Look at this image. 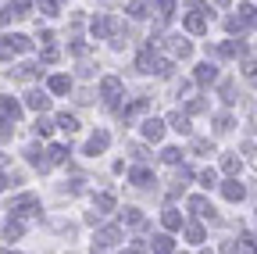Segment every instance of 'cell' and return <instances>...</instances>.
<instances>
[{"mask_svg": "<svg viewBox=\"0 0 257 254\" xmlns=\"http://www.w3.org/2000/svg\"><path fill=\"white\" fill-rule=\"evenodd\" d=\"M100 97H104L107 108L118 104V97H121V79H118V75H107V79L100 82Z\"/></svg>", "mask_w": 257, "mask_h": 254, "instance_id": "obj_1", "label": "cell"}, {"mask_svg": "<svg viewBox=\"0 0 257 254\" xmlns=\"http://www.w3.org/2000/svg\"><path fill=\"white\" fill-rule=\"evenodd\" d=\"M11 211H15V215H36V211H40V197H36V194H22V197L11 204Z\"/></svg>", "mask_w": 257, "mask_h": 254, "instance_id": "obj_2", "label": "cell"}, {"mask_svg": "<svg viewBox=\"0 0 257 254\" xmlns=\"http://www.w3.org/2000/svg\"><path fill=\"white\" fill-rule=\"evenodd\" d=\"M29 15V0H15V4H8L4 11H0V22H18Z\"/></svg>", "mask_w": 257, "mask_h": 254, "instance_id": "obj_3", "label": "cell"}, {"mask_svg": "<svg viewBox=\"0 0 257 254\" xmlns=\"http://www.w3.org/2000/svg\"><path fill=\"white\" fill-rule=\"evenodd\" d=\"M118 240H121V229H118V226H104L100 233H96L93 247H100V250H104V247H111V243H118Z\"/></svg>", "mask_w": 257, "mask_h": 254, "instance_id": "obj_4", "label": "cell"}, {"mask_svg": "<svg viewBox=\"0 0 257 254\" xmlns=\"http://www.w3.org/2000/svg\"><path fill=\"white\" fill-rule=\"evenodd\" d=\"M111 33H118V18H93V36L96 40H104Z\"/></svg>", "mask_w": 257, "mask_h": 254, "instance_id": "obj_5", "label": "cell"}, {"mask_svg": "<svg viewBox=\"0 0 257 254\" xmlns=\"http://www.w3.org/2000/svg\"><path fill=\"white\" fill-rule=\"evenodd\" d=\"M25 104H29L32 111H40V115H43V111L50 108V97H47L43 90H29V93H25Z\"/></svg>", "mask_w": 257, "mask_h": 254, "instance_id": "obj_6", "label": "cell"}, {"mask_svg": "<svg viewBox=\"0 0 257 254\" xmlns=\"http://www.w3.org/2000/svg\"><path fill=\"white\" fill-rule=\"evenodd\" d=\"M165 47H168V54H172V57H189V54H193L189 40H182V36H168V43H165Z\"/></svg>", "mask_w": 257, "mask_h": 254, "instance_id": "obj_7", "label": "cell"}, {"mask_svg": "<svg viewBox=\"0 0 257 254\" xmlns=\"http://www.w3.org/2000/svg\"><path fill=\"white\" fill-rule=\"evenodd\" d=\"M25 157H29V165H36L40 172H47V168L54 165V161H50V157H47L40 147H25Z\"/></svg>", "mask_w": 257, "mask_h": 254, "instance_id": "obj_8", "label": "cell"}, {"mask_svg": "<svg viewBox=\"0 0 257 254\" xmlns=\"http://www.w3.org/2000/svg\"><path fill=\"white\" fill-rule=\"evenodd\" d=\"M0 115L11 118V122H18V118H22V104H18L15 97H0Z\"/></svg>", "mask_w": 257, "mask_h": 254, "instance_id": "obj_9", "label": "cell"}, {"mask_svg": "<svg viewBox=\"0 0 257 254\" xmlns=\"http://www.w3.org/2000/svg\"><path fill=\"white\" fill-rule=\"evenodd\" d=\"M189 211L200 215V218H214V208H211L207 197H189Z\"/></svg>", "mask_w": 257, "mask_h": 254, "instance_id": "obj_10", "label": "cell"}, {"mask_svg": "<svg viewBox=\"0 0 257 254\" xmlns=\"http://www.w3.org/2000/svg\"><path fill=\"white\" fill-rule=\"evenodd\" d=\"M143 136L157 143L161 136H165V122H161V118H147V122H143Z\"/></svg>", "mask_w": 257, "mask_h": 254, "instance_id": "obj_11", "label": "cell"}, {"mask_svg": "<svg viewBox=\"0 0 257 254\" xmlns=\"http://www.w3.org/2000/svg\"><path fill=\"white\" fill-rule=\"evenodd\" d=\"M157 61H161V57H154V50H143V54L136 57V68L147 72V75H154V72H157Z\"/></svg>", "mask_w": 257, "mask_h": 254, "instance_id": "obj_12", "label": "cell"}, {"mask_svg": "<svg viewBox=\"0 0 257 254\" xmlns=\"http://www.w3.org/2000/svg\"><path fill=\"white\" fill-rule=\"evenodd\" d=\"M218 54H221V57H243V54H246V43H243V40H229V43L218 47Z\"/></svg>", "mask_w": 257, "mask_h": 254, "instance_id": "obj_13", "label": "cell"}, {"mask_svg": "<svg viewBox=\"0 0 257 254\" xmlns=\"http://www.w3.org/2000/svg\"><path fill=\"white\" fill-rule=\"evenodd\" d=\"M186 33H193V36H200V33H207V18L193 11V15L186 18Z\"/></svg>", "mask_w": 257, "mask_h": 254, "instance_id": "obj_14", "label": "cell"}, {"mask_svg": "<svg viewBox=\"0 0 257 254\" xmlns=\"http://www.w3.org/2000/svg\"><path fill=\"white\" fill-rule=\"evenodd\" d=\"M107 143H111L107 133H93L89 143H86V154H100V150H107Z\"/></svg>", "mask_w": 257, "mask_h": 254, "instance_id": "obj_15", "label": "cell"}, {"mask_svg": "<svg viewBox=\"0 0 257 254\" xmlns=\"http://www.w3.org/2000/svg\"><path fill=\"white\" fill-rule=\"evenodd\" d=\"M150 247H154L157 254H172V250H175V240H172L168 233H157V236L150 240Z\"/></svg>", "mask_w": 257, "mask_h": 254, "instance_id": "obj_16", "label": "cell"}, {"mask_svg": "<svg viewBox=\"0 0 257 254\" xmlns=\"http://www.w3.org/2000/svg\"><path fill=\"white\" fill-rule=\"evenodd\" d=\"M221 194H225V201H243L246 190H243V183H239V179H229V183L221 186Z\"/></svg>", "mask_w": 257, "mask_h": 254, "instance_id": "obj_17", "label": "cell"}, {"mask_svg": "<svg viewBox=\"0 0 257 254\" xmlns=\"http://www.w3.org/2000/svg\"><path fill=\"white\" fill-rule=\"evenodd\" d=\"M182 233H186V240H189V243H204V226H200V222H186Z\"/></svg>", "mask_w": 257, "mask_h": 254, "instance_id": "obj_18", "label": "cell"}, {"mask_svg": "<svg viewBox=\"0 0 257 254\" xmlns=\"http://www.w3.org/2000/svg\"><path fill=\"white\" fill-rule=\"evenodd\" d=\"M161 222H165V229H182L186 222H182V215L175 211V208H165V215H161Z\"/></svg>", "mask_w": 257, "mask_h": 254, "instance_id": "obj_19", "label": "cell"}, {"mask_svg": "<svg viewBox=\"0 0 257 254\" xmlns=\"http://www.w3.org/2000/svg\"><path fill=\"white\" fill-rule=\"evenodd\" d=\"M22 233H25V222H22L18 215H15V218H8V226H4V236H8V240H18Z\"/></svg>", "mask_w": 257, "mask_h": 254, "instance_id": "obj_20", "label": "cell"}, {"mask_svg": "<svg viewBox=\"0 0 257 254\" xmlns=\"http://www.w3.org/2000/svg\"><path fill=\"white\" fill-rule=\"evenodd\" d=\"M214 79H218V68H214V65H200V68H197V82H200V86H211Z\"/></svg>", "mask_w": 257, "mask_h": 254, "instance_id": "obj_21", "label": "cell"}, {"mask_svg": "<svg viewBox=\"0 0 257 254\" xmlns=\"http://www.w3.org/2000/svg\"><path fill=\"white\" fill-rule=\"evenodd\" d=\"M168 125H172V129H175V133H182V136H189V118H186L182 111H175V115L168 118Z\"/></svg>", "mask_w": 257, "mask_h": 254, "instance_id": "obj_22", "label": "cell"}, {"mask_svg": "<svg viewBox=\"0 0 257 254\" xmlns=\"http://www.w3.org/2000/svg\"><path fill=\"white\" fill-rule=\"evenodd\" d=\"M128 15H133V18H147L150 15V0H133V4H128Z\"/></svg>", "mask_w": 257, "mask_h": 254, "instance_id": "obj_23", "label": "cell"}, {"mask_svg": "<svg viewBox=\"0 0 257 254\" xmlns=\"http://www.w3.org/2000/svg\"><path fill=\"white\" fill-rule=\"evenodd\" d=\"M72 90V79L68 75H54L50 79V93H68Z\"/></svg>", "mask_w": 257, "mask_h": 254, "instance_id": "obj_24", "label": "cell"}, {"mask_svg": "<svg viewBox=\"0 0 257 254\" xmlns=\"http://www.w3.org/2000/svg\"><path fill=\"white\" fill-rule=\"evenodd\" d=\"M57 125H61L64 133H79V118H75V115H68V111H64V115L57 118Z\"/></svg>", "mask_w": 257, "mask_h": 254, "instance_id": "obj_25", "label": "cell"}, {"mask_svg": "<svg viewBox=\"0 0 257 254\" xmlns=\"http://www.w3.org/2000/svg\"><path fill=\"white\" fill-rule=\"evenodd\" d=\"M225 29H229V33H239V36H243V29H246L243 15H229V18H225Z\"/></svg>", "mask_w": 257, "mask_h": 254, "instance_id": "obj_26", "label": "cell"}, {"mask_svg": "<svg viewBox=\"0 0 257 254\" xmlns=\"http://www.w3.org/2000/svg\"><path fill=\"white\" fill-rule=\"evenodd\" d=\"M47 154H50V161H54V165H61V161H68V147H61V143H54V147H50Z\"/></svg>", "mask_w": 257, "mask_h": 254, "instance_id": "obj_27", "label": "cell"}, {"mask_svg": "<svg viewBox=\"0 0 257 254\" xmlns=\"http://www.w3.org/2000/svg\"><path fill=\"white\" fill-rule=\"evenodd\" d=\"M161 161L179 165V161H182V150H179V147H165V150H161Z\"/></svg>", "mask_w": 257, "mask_h": 254, "instance_id": "obj_28", "label": "cell"}, {"mask_svg": "<svg viewBox=\"0 0 257 254\" xmlns=\"http://www.w3.org/2000/svg\"><path fill=\"white\" fill-rule=\"evenodd\" d=\"M121 222H128V226H143L140 208H125V211H121Z\"/></svg>", "mask_w": 257, "mask_h": 254, "instance_id": "obj_29", "label": "cell"}, {"mask_svg": "<svg viewBox=\"0 0 257 254\" xmlns=\"http://www.w3.org/2000/svg\"><path fill=\"white\" fill-rule=\"evenodd\" d=\"M11 54H18L15 43H11V36H0V61H11Z\"/></svg>", "mask_w": 257, "mask_h": 254, "instance_id": "obj_30", "label": "cell"}, {"mask_svg": "<svg viewBox=\"0 0 257 254\" xmlns=\"http://www.w3.org/2000/svg\"><path fill=\"white\" fill-rule=\"evenodd\" d=\"M111 208H114V197H111V194H96V211L107 215Z\"/></svg>", "mask_w": 257, "mask_h": 254, "instance_id": "obj_31", "label": "cell"}, {"mask_svg": "<svg viewBox=\"0 0 257 254\" xmlns=\"http://www.w3.org/2000/svg\"><path fill=\"white\" fill-rule=\"evenodd\" d=\"M154 8H157V15H161V18H172V11H175V0H154Z\"/></svg>", "mask_w": 257, "mask_h": 254, "instance_id": "obj_32", "label": "cell"}, {"mask_svg": "<svg viewBox=\"0 0 257 254\" xmlns=\"http://www.w3.org/2000/svg\"><path fill=\"white\" fill-rule=\"evenodd\" d=\"M221 101L225 104H236L239 97H236V82H221Z\"/></svg>", "mask_w": 257, "mask_h": 254, "instance_id": "obj_33", "label": "cell"}, {"mask_svg": "<svg viewBox=\"0 0 257 254\" xmlns=\"http://www.w3.org/2000/svg\"><path fill=\"white\" fill-rule=\"evenodd\" d=\"M221 168L229 172V176H236V172H239V157H236V154H225V157H221Z\"/></svg>", "mask_w": 257, "mask_h": 254, "instance_id": "obj_34", "label": "cell"}, {"mask_svg": "<svg viewBox=\"0 0 257 254\" xmlns=\"http://www.w3.org/2000/svg\"><path fill=\"white\" fill-rule=\"evenodd\" d=\"M128 179H133V183H136V186H147V183H150V179H154V176H150V172H147V168H133V172H128Z\"/></svg>", "mask_w": 257, "mask_h": 254, "instance_id": "obj_35", "label": "cell"}, {"mask_svg": "<svg viewBox=\"0 0 257 254\" xmlns=\"http://www.w3.org/2000/svg\"><path fill=\"white\" fill-rule=\"evenodd\" d=\"M200 186H204V190L218 186V172H214V168H204V172H200Z\"/></svg>", "mask_w": 257, "mask_h": 254, "instance_id": "obj_36", "label": "cell"}, {"mask_svg": "<svg viewBox=\"0 0 257 254\" xmlns=\"http://www.w3.org/2000/svg\"><path fill=\"white\" fill-rule=\"evenodd\" d=\"M32 129H36V136H50V129H54V125H50V118H43V115H40Z\"/></svg>", "mask_w": 257, "mask_h": 254, "instance_id": "obj_37", "label": "cell"}, {"mask_svg": "<svg viewBox=\"0 0 257 254\" xmlns=\"http://www.w3.org/2000/svg\"><path fill=\"white\" fill-rule=\"evenodd\" d=\"M11 43H15V50H18V54L32 50V40H29V36H18V33H15V36H11Z\"/></svg>", "mask_w": 257, "mask_h": 254, "instance_id": "obj_38", "label": "cell"}, {"mask_svg": "<svg viewBox=\"0 0 257 254\" xmlns=\"http://www.w3.org/2000/svg\"><path fill=\"white\" fill-rule=\"evenodd\" d=\"M193 154H214V143L211 140H193Z\"/></svg>", "mask_w": 257, "mask_h": 254, "instance_id": "obj_39", "label": "cell"}, {"mask_svg": "<svg viewBox=\"0 0 257 254\" xmlns=\"http://www.w3.org/2000/svg\"><path fill=\"white\" fill-rule=\"evenodd\" d=\"M214 129H218V133H229V129H232V118H229V115H218V118H214Z\"/></svg>", "mask_w": 257, "mask_h": 254, "instance_id": "obj_40", "label": "cell"}, {"mask_svg": "<svg viewBox=\"0 0 257 254\" xmlns=\"http://www.w3.org/2000/svg\"><path fill=\"white\" fill-rule=\"evenodd\" d=\"M243 75H246V79H257V61H253V57L243 61Z\"/></svg>", "mask_w": 257, "mask_h": 254, "instance_id": "obj_41", "label": "cell"}, {"mask_svg": "<svg viewBox=\"0 0 257 254\" xmlns=\"http://www.w3.org/2000/svg\"><path fill=\"white\" fill-rule=\"evenodd\" d=\"M239 11H243V22H246V25H257V8L246 4V8H239Z\"/></svg>", "mask_w": 257, "mask_h": 254, "instance_id": "obj_42", "label": "cell"}, {"mask_svg": "<svg viewBox=\"0 0 257 254\" xmlns=\"http://www.w3.org/2000/svg\"><path fill=\"white\" fill-rule=\"evenodd\" d=\"M68 50H72V54H75V57H82V54H86V50H89V47H86V43H82V40H75V43H68Z\"/></svg>", "mask_w": 257, "mask_h": 254, "instance_id": "obj_43", "label": "cell"}, {"mask_svg": "<svg viewBox=\"0 0 257 254\" xmlns=\"http://www.w3.org/2000/svg\"><path fill=\"white\" fill-rule=\"evenodd\" d=\"M40 8H43V15H57V0H40Z\"/></svg>", "mask_w": 257, "mask_h": 254, "instance_id": "obj_44", "label": "cell"}, {"mask_svg": "<svg viewBox=\"0 0 257 254\" xmlns=\"http://www.w3.org/2000/svg\"><path fill=\"white\" fill-rule=\"evenodd\" d=\"M128 154H133V157H140V161H143V157H150V154H147V147H140V143H133V147H128Z\"/></svg>", "mask_w": 257, "mask_h": 254, "instance_id": "obj_45", "label": "cell"}, {"mask_svg": "<svg viewBox=\"0 0 257 254\" xmlns=\"http://www.w3.org/2000/svg\"><path fill=\"white\" fill-rule=\"evenodd\" d=\"M8 183H11V179H8L4 172H0V194H4V186H8Z\"/></svg>", "mask_w": 257, "mask_h": 254, "instance_id": "obj_46", "label": "cell"}, {"mask_svg": "<svg viewBox=\"0 0 257 254\" xmlns=\"http://www.w3.org/2000/svg\"><path fill=\"white\" fill-rule=\"evenodd\" d=\"M121 254H143V247H128V250H121Z\"/></svg>", "mask_w": 257, "mask_h": 254, "instance_id": "obj_47", "label": "cell"}, {"mask_svg": "<svg viewBox=\"0 0 257 254\" xmlns=\"http://www.w3.org/2000/svg\"><path fill=\"white\" fill-rule=\"evenodd\" d=\"M211 4H218V8H225V4H229V0H211Z\"/></svg>", "mask_w": 257, "mask_h": 254, "instance_id": "obj_48", "label": "cell"}, {"mask_svg": "<svg viewBox=\"0 0 257 254\" xmlns=\"http://www.w3.org/2000/svg\"><path fill=\"white\" fill-rule=\"evenodd\" d=\"M4 161H8V157H4V154H0V168H4Z\"/></svg>", "mask_w": 257, "mask_h": 254, "instance_id": "obj_49", "label": "cell"}, {"mask_svg": "<svg viewBox=\"0 0 257 254\" xmlns=\"http://www.w3.org/2000/svg\"><path fill=\"white\" fill-rule=\"evenodd\" d=\"M200 254H211V250H200Z\"/></svg>", "mask_w": 257, "mask_h": 254, "instance_id": "obj_50", "label": "cell"}]
</instances>
